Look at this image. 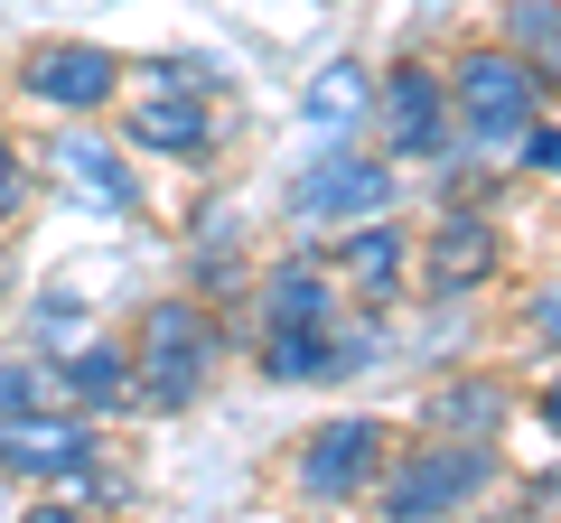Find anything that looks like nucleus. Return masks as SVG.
Masks as SVG:
<instances>
[{
  "mask_svg": "<svg viewBox=\"0 0 561 523\" xmlns=\"http://www.w3.org/2000/svg\"><path fill=\"white\" fill-rule=\"evenodd\" d=\"M431 523H440V514H431Z\"/></svg>",
  "mask_w": 561,
  "mask_h": 523,
  "instance_id": "obj_24",
  "label": "nucleus"
},
{
  "mask_svg": "<svg viewBox=\"0 0 561 523\" xmlns=\"http://www.w3.org/2000/svg\"><path fill=\"white\" fill-rule=\"evenodd\" d=\"M375 458H383V430H375V421H337V430L309 440L300 486H309V496H356V486L375 477Z\"/></svg>",
  "mask_w": 561,
  "mask_h": 523,
  "instance_id": "obj_9",
  "label": "nucleus"
},
{
  "mask_svg": "<svg viewBox=\"0 0 561 523\" xmlns=\"http://www.w3.org/2000/svg\"><path fill=\"white\" fill-rule=\"evenodd\" d=\"M496 383H459V393H449V403H440V421H496Z\"/></svg>",
  "mask_w": 561,
  "mask_h": 523,
  "instance_id": "obj_17",
  "label": "nucleus"
},
{
  "mask_svg": "<svg viewBox=\"0 0 561 523\" xmlns=\"http://www.w3.org/2000/svg\"><path fill=\"white\" fill-rule=\"evenodd\" d=\"M542 421H552V430H561V383H552V393H542Z\"/></svg>",
  "mask_w": 561,
  "mask_h": 523,
  "instance_id": "obj_23",
  "label": "nucleus"
},
{
  "mask_svg": "<svg viewBox=\"0 0 561 523\" xmlns=\"http://www.w3.org/2000/svg\"><path fill=\"white\" fill-rule=\"evenodd\" d=\"M496 477V458H486V440H449V449H421L412 467L393 477V514L402 523H431V514H459L478 486Z\"/></svg>",
  "mask_w": 561,
  "mask_h": 523,
  "instance_id": "obj_3",
  "label": "nucleus"
},
{
  "mask_svg": "<svg viewBox=\"0 0 561 523\" xmlns=\"http://www.w3.org/2000/svg\"><path fill=\"white\" fill-rule=\"evenodd\" d=\"M66 393H76V403H122V393H131V356H122V346H84V356H66Z\"/></svg>",
  "mask_w": 561,
  "mask_h": 523,
  "instance_id": "obj_15",
  "label": "nucleus"
},
{
  "mask_svg": "<svg viewBox=\"0 0 561 523\" xmlns=\"http://www.w3.org/2000/svg\"><path fill=\"white\" fill-rule=\"evenodd\" d=\"M300 113H309V131H337V141H346V121H356L365 113V75H356V66H319V75H309V94H300Z\"/></svg>",
  "mask_w": 561,
  "mask_h": 523,
  "instance_id": "obj_14",
  "label": "nucleus"
},
{
  "mask_svg": "<svg viewBox=\"0 0 561 523\" xmlns=\"http://www.w3.org/2000/svg\"><path fill=\"white\" fill-rule=\"evenodd\" d=\"M534 84H542V75H534L524 57H505V47L486 57V47H478V57H459V75H449V103L468 113L478 141H505V131L534 121Z\"/></svg>",
  "mask_w": 561,
  "mask_h": 523,
  "instance_id": "obj_1",
  "label": "nucleus"
},
{
  "mask_svg": "<svg viewBox=\"0 0 561 523\" xmlns=\"http://www.w3.org/2000/svg\"><path fill=\"white\" fill-rule=\"evenodd\" d=\"M534 327H542V337L561 346V290H542V300H534Z\"/></svg>",
  "mask_w": 561,
  "mask_h": 523,
  "instance_id": "obj_20",
  "label": "nucleus"
},
{
  "mask_svg": "<svg viewBox=\"0 0 561 523\" xmlns=\"http://www.w3.org/2000/svg\"><path fill=\"white\" fill-rule=\"evenodd\" d=\"M300 206L309 224H375L383 206H393V168H375V160H346V150H328L319 168L300 178Z\"/></svg>",
  "mask_w": 561,
  "mask_h": 523,
  "instance_id": "obj_5",
  "label": "nucleus"
},
{
  "mask_svg": "<svg viewBox=\"0 0 561 523\" xmlns=\"http://www.w3.org/2000/svg\"><path fill=\"white\" fill-rule=\"evenodd\" d=\"M383 121H393L402 160H440L449 150V84H431L421 66H402V75L383 84Z\"/></svg>",
  "mask_w": 561,
  "mask_h": 523,
  "instance_id": "obj_8",
  "label": "nucleus"
},
{
  "mask_svg": "<svg viewBox=\"0 0 561 523\" xmlns=\"http://www.w3.org/2000/svg\"><path fill=\"white\" fill-rule=\"evenodd\" d=\"M38 403V364H0V411H28Z\"/></svg>",
  "mask_w": 561,
  "mask_h": 523,
  "instance_id": "obj_18",
  "label": "nucleus"
},
{
  "mask_svg": "<svg viewBox=\"0 0 561 523\" xmlns=\"http://www.w3.org/2000/svg\"><path fill=\"white\" fill-rule=\"evenodd\" d=\"M94 467L84 421H38V411H0V477H76Z\"/></svg>",
  "mask_w": 561,
  "mask_h": 523,
  "instance_id": "obj_6",
  "label": "nucleus"
},
{
  "mask_svg": "<svg viewBox=\"0 0 561 523\" xmlns=\"http://www.w3.org/2000/svg\"><path fill=\"white\" fill-rule=\"evenodd\" d=\"M431 290H478L486 271H496V234H486V216H449L440 234H431Z\"/></svg>",
  "mask_w": 561,
  "mask_h": 523,
  "instance_id": "obj_10",
  "label": "nucleus"
},
{
  "mask_svg": "<svg viewBox=\"0 0 561 523\" xmlns=\"http://www.w3.org/2000/svg\"><path fill=\"white\" fill-rule=\"evenodd\" d=\"M28 103H57V113H94V103H113L122 66L103 57V47H38V57L20 66Z\"/></svg>",
  "mask_w": 561,
  "mask_h": 523,
  "instance_id": "obj_7",
  "label": "nucleus"
},
{
  "mask_svg": "<svg viewBox=\"0 0 561 523\" xmlns=\"http://www.w3.org/2000/svg\"><path fill=\"white\" fill-rule=\"evenodd\" d=\"M346 281H356V300H393V290H402V234H393V224H356V243H346Z\"/></svg>",
  "mask_w": 561,
  "mask_h": 523,
  "instance_id": "obj_12",
  "label": "nucleus"
},
{
  "mask_svg": "<svg viewBox=\"0 0 561 523\" xmlns=\"http://www.w3.org/2000/svg\"><path fill=\"white\" fill-rule=\"evenodd\" d=\"M505 28H515V47H534V75L561 84V10H552V0H515Z\"/></svg>",
  "mask_w": 561,
  "mask_h": 523,
  "instance_id": "obj_16",
  "label": "nucleus"
},
{
  "mask_svg": "<svg viewBox=\"0 0 561 523\" xmlns=\"http://www.w3.org/2000/svg\"><path fill=\"white\" fill-rule=\"evenodd\" d=\"M524 168H561V131H542V121H524Z\"/></svg>",
  "mask_w": 561,
  "mask_h": 523,
  "instance_id": "obj_19",
  "label": "nucleus"
},
{
  "mask_svg": "<svg viewBox=\"0 0 561 523\" xmlns=\"http://www.w3.org/2000/svg\"><path fill=\"white\" fill-rule=\"evenodd\" d=\"M131 364H150V374H140L150 403H187V393L206 383V318L187 300H160L150 318H140V356Z\"/></svg>",
  "mask_w": 561,
  "mask_h": 523,
  "instance_id": "obj_2",
  "label": "nucleus"
},
{
  "mask_svg": "<svg viewBox=\"0 0 561 523\" xmlns=\"http://www.w3.org/2000/svg\"><path fill=\"white\" fill-rule=\"evenodd\" d=\"M140 84H150V94H140V113H131V141L140 150H169V160H206V150H216V121H206L187 66H150Z\"/></svg>",
  "mask_w": 561,
  "mask_h": 523,
  "instance_id": "obj_4",
  "label": "nucleus"
},
{
  "mask_svg": "<svg viewBox=\"0 0 561 523\" xmlns=\"http://www.w3.org/2000/svg\"><path fill=\"white\" fill-rule=\"evenodd\" d=\"M57 168H66V178H76L84 197L103 206V216H131V197H140V187H131V168H122V160H113L103 141H84V131H66V141H57Z\"/></svg>",
  "mask_w": 561,
  "mask_h": 523,
  "instance_id": "obj_11",
  "label": "nucleus"
},
{
  "mask_svg": "<svg viewBox=\"0 0 561 523\" xmlns=\"http://www.w3.org/2000/svg\"><path fill=\"white\" fill-rule=\"evenodd\" d=\"M328 309H337V290H328L309 262L272 271V290H262V318H272V327H328Z\"/></svg>",
  "mask_w": 561,
  "mask_h": 523,
  "instance_id": "obj_13",
  "label": "nucleus"
},
{
  "mask_svg": "<svg viewBox=\"0 0 561 523\" xmlns=\"http://www.w3.org/2000/svg\"><path fill=\"white\" fill-rule=\"evenodd\" d=\"M28 523H103V514H76V504H47V514H28Z\"/></svg>",
  "mask_w": 561,
  "mask_h": 523,
  "instance_id": "obj_22",
  "label": "nucleus"
},
{
  "mask_svg": "<svg viewBox=\"0 0 561 523\" xmlns=\"http://www.w3.org/2000/svg\"><path fill=\"white\" fill-rule=\"evenodd\" d=\"M20 206V160H10V141H0V216Z\"/></svg>",
  "mask_w": 561,
  "mask_h": 523,
  "instance_id": "obj_21",
  "label": "nucleus"
}]
</instances>
